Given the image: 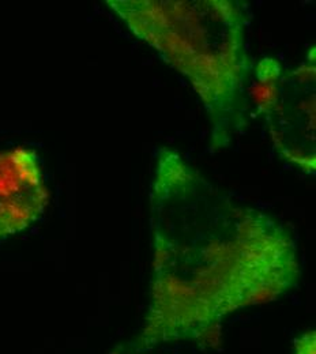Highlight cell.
<instances>
[{"mask_svg": "<svg viewBox=\"0 0 316 354\" xmlns=\"http://www.w3.org/2000/svg\"><path fill=\"white\" fill-rule=\"evenodd\" d=\"M151 301L140 345H217L227 315L275 300L300 265L286 229L234 202L178 151L161 149L150 187Z\"/></svg>", "mask_w": 316, "mask_h": 354, "instance_id": "obj_1", "label": "cell"}, {"mask_svg": "<svg viewBox=\"0 0 316 354\" xmlns=\"http://www.w3.org/2000/svg\"><path fill=\"white\" fill-rule=\"evenodd\" d=\"M48 191L32 150L0 153V237L14 234L44 210Z\"/></svg>", "mask_w": 316, "mask_h": 354, "instance_id": "obj_4", "label": "cell"}, {"mask_svg": "<svg viewBox=\"0 0 316 354\" xmlns=\"http://www.w3.org/2000/svg\"><path fill=\"white\" fill-rule=\"evenodd\" d=\"M296 354H316V337L314 331H310L297 339Z\"/></svg>", "mask_w": 316, "mask_h": 354, "instance_id": "obj_5", "label": "cell"}, {"mask_svg": "<svg viewBox=\"0 0 316 354\" xmlns=\"http://www.w3.org/2000/svg\"><path fill=\"white\" fill-rule=\"evenodd\" d=\"M316 50L313 46L301 66L284 71L271 57L257 66L254 98L263 115L279 156L315 174Z\"/></svg>", "mask_w": 316, "mask_h": 354, "instance_id": "obj_3", "label": "cell"}, {"mask_svg": "<svg viewBox=\"0 0 316 354\" xmlns=\"http://www.w3.org/2000/svg\"><path fill=\"white\" fill-rule=\"evenodd\" d=\"M139 40L191 84L214 124V146L227 138L250 71L245 17L232 0H108Z\"/></svg>", "mask_w": 316, "mask_h": 354, "instance_id": "obj_2", "label": "cell"}]
</instances>
